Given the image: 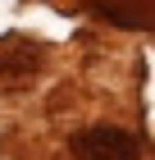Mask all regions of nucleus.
I'll return each mask as SVG.
<instances>
[{"instance_id":"1","label":"nucleus","mask_w":155,"mask_h":160,"mask_svg":"<svg viewBox=\"0 0 155 160\" xmlns=\"http://www.w3.org/2000/svg\"><path fill=\"white\" fill-rule=\"evenodd\" d=\"M73 160H142V137L119 123H91L69 137Z\"/></svg>"},{"instance_id":"2","label":"nucleus","mask_w":155,"mask_h":160,"mask_svg":"<svg viewBox=\"0 0 155 160\" xmlns=\"http://www.w3.org/2000/svg\"><path fill=\"white\" fill-rule=\"evenodd\" d=\"M41 69V46L27 37H5L0 41V87H27Z\"/></svg>"}]
</instances>
